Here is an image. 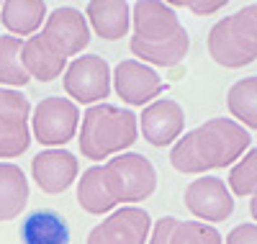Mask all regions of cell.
I'll use <instances>...</instances> for the list:
<instances>
[{"label":"cell","mask_w":257,"mask_h":244,"mask_svg":"<svg viewBox=\"0 0 257 244\" xmlns=\"http://www.w3.org/2000/svg\"><path fill=\"white\" fill-rule=\"evenodd\" d=\"M252 137L231 118H208L185 131L170 149V165L183 175H206L231 167L249 149Z\"/></svg>","instance_id":"cell-1"},{"label":"cell","mask_w":257,"mask_h":244,"mask_svg":"<svg viewBox=\"0 0 257 244\" xmlns=\"http://www.w3.org/2000/svg\"><path fill=\"white\" fill-rule=\"evenodd\" d=\"M128 49L147 67H178L188 57L190 36L167 3L137 0L132 6Z\"/></svg>","instance_id":"cell-2"},{"label":"cell","mask_w":257,"mask_h":244,"mask_svg":"<svg viewBox=\"0 0 257 244\" xmlns=\"http://www.w3.org/2000/svg\"><path fill=\"white\" fill-rule=\"evenodd\" d=\"M80 118V152L85 160L93 162H103L116 157V154H123L139 137L137 116L128 108L113 103L90 105Z\"/></svg>","instance_id":"cell-3"},{"label":"cell","mask_w":257,"mask_h":244,"mask_svg":"<svg viewBox=\"0 0 257 244\" xmlns=\"http://www.w3.org/2000/svg\"><path fill=\"white\" fill-rule=\"evenodd\" d=\"M206 47L211 59L226 70L252 64L257 59V3L242 6L231 16L216 21L208 31Z\"/></svg>","instance_id":"cell-4"},{"label":"cell","mask_w":257,"mask_h":244,"mask_svg":"<svg viewBox=\"0 0 257 244\" xmlns=\"http://www.w3.org/2000/svg\"><path fill=\"white\" fill-rule=\"evenodd\" d=\"M100 167L116 206H137L157 190V170L139 152L116 154V157L105 160Z\"/></svg>","instance_id":"cell-5"},{"label":"cell","mask_w":257,"mask_h":244,"mask_svg":"<svg viewBox=\"0 0 257 244\" xmlns=\"http://www.w3.org/2000/svg\"><path fill=\"white\" fill-rule=\"evenodd\" d=\"M80 129V108L70 98L49 95L31 108V134L47 149H62Z\"/></svg>","instance_id":"cell-6"},{"label":"cell","mask_w":257,"mask_h":244,"mask_svg":"<svg viewBox=\"0 0 257 244\" xmlns=\"http://www.w3.org/2000/svg\"><path fill=\"white\" fill-rule=\"evenodd\" d=\"M64 93L77 105H98L111 95V67L100 54L75 57L62 77Z\"/></svg>","instance_id":"cell-7"},{"label":"cell","mask_w":257,"mask_h":244,"mask_svg":"<svg viewBox=\"0 0 257 244\" xmlns=\"http://www.w3.org/2000/svg\"><path fill=\"white\" fill-rule=\"evenodd\" d=\"M31 144V103L21 90L0 87V160L21 157Z\"/></svg>","instance_id":"cell-8"},{"label":"cell","mask_w":257,"mask_h":244,"mask_svg":"<svg viewBox=\"0 0 257 244\" xmlns=\"http://www.w3.org/2000/svg\"><path fill=\"white\" fill-rule=\"evenodd\" d=\"M41 39L49 44V49L59 54L62 59L77 57L90 44V26L82 11L59 6L52 13H47V21L41 26Z\"/></svg>","instance_id":"cell-9"},{"label":"cell","mask_w":257,"mask_h":244,"mask_svg":"<svg viewBox=\"0 0 257 244\" xmlns=\"http://www.w3.org/2000/svg\"><path fill=\"white\" fill-rule=\"evenodd\" d=\"M185 208L203 224H219L234 213V195L229 193L226 183L213 175H201L198 180H190L183 193Z\"/></svg>","instance_id":"cell-10"},{"label":"cell","mask_w":257,"mask_h":244,"mask_svg":"<svg viewBox=\"0 0 257 244\" xmlns=\"http://www.w3.org/2000/svg\"><path fill=\"white\" fill-rule=\"evenodd\" d=\"M111 87L126 105H139V108L149 105L167 90L162 77L137 59H123L116 64V70L111 72Z\"/></svg>","instance_id":"cell-11"},{"label":"cell","mask_w":257,"mask_h":244,"mask_svg":"<svg viewBox=\"0 0 257 244\" xmlns=\"http://www.w3.org/2000/svg\"><path fill=\"white\" fill-rule=\"evenodd\" d=\"M149 231H152V218L144 208L121 206L90 229L88 244H147Z\"/></svg>","instance_id":"cell-12"},{"label":"cell","mask_w":257,"mask_h":244,"mask_svg":"<svg viewBox=\"0 0 257 244\" xmlns=\"http://www.w3.org/2000/svg\"><path fill=\"white\" fill-rule=\"evenodd\" d=\"M142 137L152 147H173L185 129V110L173 98H157L142 108V116H137Z\"/></svg>","instance_id":"cell-13"},{"label":"cell","mask_w":257,"mask_h":244,"mask_svg":"<svg viewBox=\"0 0 257 244\" xmlns=\"http://www.w3.org/2000/svg\"><path fill=\"white\" fill-rule=\"evenodd\" d=\"M77 172L80 165L67 149H44L31 160V177L47 195L64 193L72 183H77Z\"/></svg>","instance_id":"cell-14"},{"label":"cell","mask_w":257,"mask_h":244,"mask_svg":"<svg viewBox=\"0 0 257 244\" xmlns=\"http://www.w3.org/2000/svg\"><path fill=\"white\" fill-rule=\"evenodd\" d=\"M149 244H224V236L216 226L203 221H180L175 216H162L152 224Z\"/></svg>","instance_id":"cell-15"},{"label":"cell","mask_w":257,"mask_h":244,"mask_svg":"<svg viewBox=\"0 0 257 244\" xmlns=\"http://www.w3.org/2000/svg\"><path fill=\"white\" fill-rule=\"evenodd\" d=\"M88 26L105 41H118L132 29V6L123 0H90L85 6Z\"/></svg>","instance_id":"cell-16"},{"label":"cell","mask_w":257,"mask_h":244,"mask_svg":"<svg viewBox=\"0 0 257 244\" xmlns=\"http://www.w3.org/2000/svg\"><path fill=\"white\" fill-rule=\"evenodd\" d=\"M47 3L44 0H6L0 6V21L8 36H34L47 21Z\"/></svg>","instance_id":"cell-17"},{"label":"cell","mask_w":257,"mask_h":244,"mask_svg":"<svg viewBox=\"0 0 257 244\" xmlns=\"http://www.w3.org/2000/svg\"><path fill=\"white\" fill-rule=\"evenodd\" d=\"M29 180L24 170L13 162H0V224L13 221L29 206Z\"/></svg>","instance_id":"cell-18"},{"label":"cell","mask_w":257,"mask_h":244,"mask_svg":"<svg viewBox=\"0 0 257 244\" xmlns=\"http://www.w3.org/2000/svg\"><path fill=\"white\" fill-rule=\"evenodd\" d=\"M21 62H24L29 77L39 80V82H52V80H57L64 70H67V59H62L59 54H54L49 49V44L41 39V34H34V36H29L24 41Z\"/></svg>","instance_id":"cell-19"},{"label":"cell","mask_w":257,"mask_h":244,"mask_svg":"<svg viewBox=\"0 0 257 244\" xmlns=\"http://www.w3.org/2000/svg\"><path fill=\"white\" fill-rule=\"evenodd\" d=\"M21 241L24 244H70V226L57 211L41 208V211H34L21 224Z\"/></svg>","instance_id":"cell-20"},{"label":"cell","mask_w":257,"mask_h":244,"mask_svg":"<svg viewBox=\"0 0 257 244\" xmlns=\"http://www.w3.org/2000/svg\"><path fill=\"white\" fill-rule=\"evenodd\" d=\"M77 203L90 216H103V213H111L116 208V201L108 190V183H105V175H103L100 165L88 167L77 180Z\"/></svg>","instance_id":"cell-21"},{"label":"cell","mask_w":257,"mask_h":244,"mask_svg":"<svg viewBox=\"0 0 257 244\" xmlns=\"http://www.w3.org/2000/svg\"><path fill=\"white\" fill-rule=\"evenodd\" d=\"M226 108L231 121H237L247 131H257V75L237 80L226 93Z\"/></svg>","instance_id":"cell-22"},{"label":"cell","mask_w":257,"mask_h":244,"mask_svg":"<svg viewBox=\"0 0 257 244\" xmlns=\"http://www.w3.org/2000/svg\"><path fill=\"white\" fill-rule=\"evenodd\" d=\"M21 49L24 41L16 36H0V85L18 90L31 82L24 62H21Z\"/></svg>","instance_id":"cell-23"},{"label":"cell","mask_w":257,"mask_h":244,"mask_svg":"<svg viewBox=\"0 0 257 244\" xmlns=\"http://www.w3.org/2000/svg\"><path fill=\"white\" fill-rule=\"evenodd\" d=\"M226 188L237 198H247V195L257 193V149H247L242 157L231 165Z\"/></svg>","instance_id":"cell-24"},{"label":"cell","mask_w":257,"mask_h":244,"mask_svg":"<svg viewBox=\"0 0 257 244\" xmlns=\"http://www.w3.org/2000/svg\"><path fill=\"white\" fill-rule=\"evenodd\" d=\"M170 8H185L190 13H196V16H211V13H216L226 6V0H180V3H167Z\"/></svg>","instance_id":"cell-25"},{"label":"cell","mask_w":257,"mask_h":244,"mask_svg":"<svg viewBox=\"0 0 257 244\" xmlns=\"http://www.w3.org/2000/svg\"><path fill=\"white\" fill-rule=\"evenodd\" d=\"M224 244H257V224H239L226 234Z\"/></svg>","instance_id":"cell-26"},{"label":"cell","mask_w":257,"mask_h":244,"mask_svg":"<svg viewBox=\"0 0 257 244\" xmlns=\"http://www.w3.org/2000/svg\"><path fill=\"white\" fill-rule=\"evenodd\" d=\"M249 213H252V218L257 221V193L252 195V201H249Z\"/></svg>","instance_id":"cell-27"}]
</instances>
